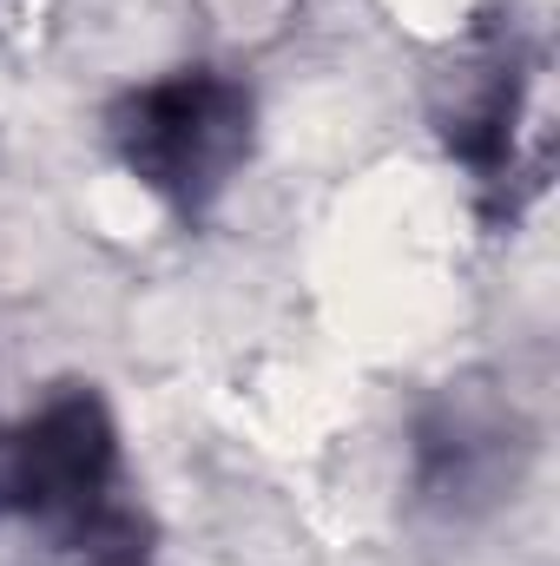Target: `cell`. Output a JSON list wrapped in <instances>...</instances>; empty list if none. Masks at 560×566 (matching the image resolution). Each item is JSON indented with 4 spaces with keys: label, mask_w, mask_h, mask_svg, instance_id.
Instances as JSON below:
<instances>
[{
    "label": "cell",
    "mask_w": 560,
    "mask_h": 566,
    "mask_svg": "<svg viewBox=\"0 0 560 566\" xmlns=\"http://www.w3.org/2000/svg\"><path fill=\"white\" fill-rule=\"evenodd\" d=\"M0 521L80 554L133 547L126 434L93 382H60L0 422Z\"/></svg>",
    "instance_id": "cell-1"
},
{
    "label": "cell",
    "mask_w": 560,
    "mask_h": 566,
    "mask_svg": "<svg viewBox=\"0 0 560 566\" xmlns=\"http://www.w3.org/2000/svg\"><path fill=\"white\" fill-rule=\"evenodd\" d=\"M86 566H152L139 547H106V554H86Z\"/></svg>",
    "instance_id": "cell-3"
},
{
    "label": "cell",
    "mask_w": 560,
    "mask_h": 566,
    "mask_svg": "<svg viewBox=\"0 0 560 566\" xmlns=\"http://www.w3.org/2000/svg\"><path fill=\"white\" fill-rule=\"evenodd\" d=\"M106 139L145 198H158L172 218H205L251 158L258 99L225 66H172L113 106Z\"/></svg>",
    "instance_id": "cell-2"
}]
</instances>
